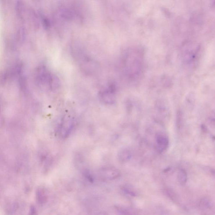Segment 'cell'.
I'll use <instances>...</instances> for the list:
<instances>
[{"label": "cell", "instance_id": "6da1fadb", "mask_svg": "<svg viewBox=\"0 0 215 215\" xmlns=\"http://www.w3.org/2000/svg\"><path fill=\"white\" fill-rule=\"evenodd\" d=\"M123 57L122 67L125 74L130 79L138 77L142 71V54L137 50H130L125 53Z\"/></svg>", "mask_w": 215, "mask_h": 215}, {"label": "cell", "instance_id": "7a4b0ae2", "mask_svg": "<svg viewBox=\"0 0 215 215\" xmlns=\"http://www.w3.org/2000/svg\"><path fill=\"white\" fill-rule=\"evenodd\" d=\"M155 148L157 152L161 153L164 151L169 145V139L164 133L158 132L155 135Z\"/></svg>", "mask_w": 215, "mask_h": 215}, {"label": "cell", "instance_id": "3957f363", "mask_svg": "<svg viewBox=\"0 0 215 215\" xmlns=\"http://www.w3.org/2000/svg\"><path fill=\"white\" fill-rule=\"evenodd\" d=\"M115 88L114 87L111 86L107 89L101 92V99L105 103L108 104L114 103L115 102Z\"/></svg>", "mask_w": 215, "mask_h": 215}, {"label": "cell", "instance_id": "277c9868", "mask_svg": "<svg viewBox=\"0 0 215 215\" xmlns=\"http://www.w3.org/2000/svg\"><path fill=\"white\" fill-rule=\"evenodd\" d=\"M103 174L107 179H113L119 176L120 173L118 170L113 167H107L102 170Z\"/></svg>", "mask_w": 215, "mask_h": 215}, {"label": "cell", "instance_id": "5b68a950", "mask_svg": "<svg viewBox=\"0 0 215 215\" xmlns=\"http://www.w3.org/2000/svg\"><path fill=\"white\" fill-rule=\"evenodd\" d=\"M132 154L130 150L127 148H123L120 150L118 153V158L119 161L125 163L129 161L132 157Z\"/></svg>", "mask_w": 215, "mask_h": 215}, {"label": "cell", "instance_id": "8992f818", "mask_svg": "<svg viewBox=\"0 0 215 215\" xmlns=\"http://www.w3.org/2000/svg\"><path fill=\"white\" fill-rule=\"evenodd\" d=\"M179 180H180V182L181 183H184L186 182V177H185V175L184 173L181 171L179 173Z\"/></svg>", "mask_w": 215, "mask_h": 215}]
</instances>
